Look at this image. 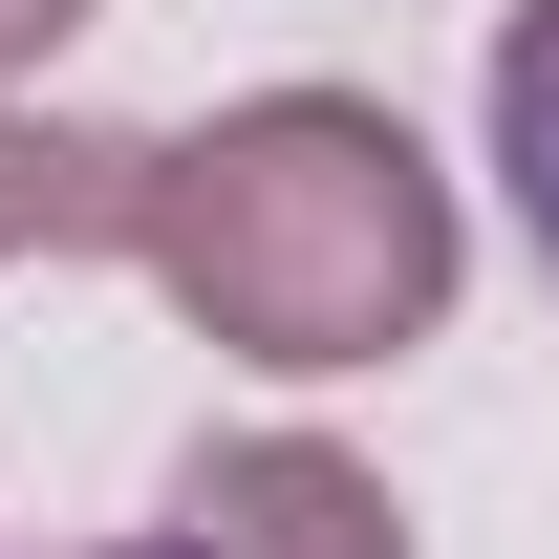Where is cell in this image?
Segmentation results:
<instances>
[{"instance_id":"cell-4","label":"cell","mask_w":559,"mask_h":559,"mask_svg":"<svg viewBox=\"0 0 559 559\" xmlns=\"http://www.w3.org/2000/svg\"><path fill=\"white\" fill-rule=\"evenodd\" d=\"M495 173H516V237H538V280H559V0L495 22Z\"/></svg>"},{"instance_id":"cell-2","label":"cell","mask_w":559,"mask_h":559,"mask_svg":"<svg viewBox=\"0 0 559 559\" xmlns=\"http://www.w3.org/2000/svg\"><path fill=\"white\" fill-rule=\"evenodd\" d=\"M108 559H409V516H388V474L323 452V430H215V452H173V495H151Z\"/></svg>"},{"instance_id":"cell-3","label":"cell","mask_w":559,"mask_h":559,"mask_svg":"<svg viewBox=\"0 0 559 559\" xmlns=\"http://www.w3.org/2000/svg\"><path fill=\"white\" fill-rule=\"evenodd\" d=\"M130 194H151V130H66L0 86V259H86V237H130Z\"/></svg>"},{"instance_id":"cell-5","label":"cell","mask_w":559,"mask_h":559,"mask_svg":"<svg viewBox=\"0 0 559 559\" xmlns=\"http://www.w3.org/2000/svg\"><path fill=\"white\" fill-rule=\"evenodd\" d=\"M66 22H86V0H0V86L44 66V44H66Z\"/></svg>"},{"instance_id":"cell-1","label":"cell","mask_w":559,"mask_h":559,"mask_svg":"<svg viewBox=\"0 0 559 559\" xmlns=\"http://www.w3.org/2000/svg\"><path fill=\"white\" fill-rule=\"evenodd\" d=\"M130 259L194 345L323 388V366H388L452 323V173L409 151V108L366 86H259L215 130H151V194H130Z\"/></svg>"}]
</instances>
